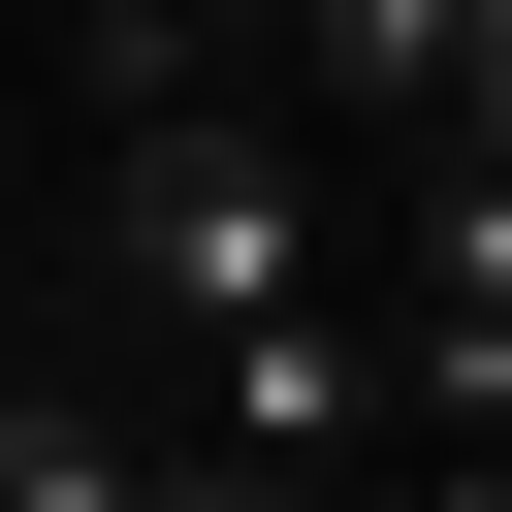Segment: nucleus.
<instances>
[{
	"instance_id": "1",
	"label": "nucleus",
	"mask_w": 512,
	"mask_h": 512,
	"mask_svg": "<svg viewBox=\"0 0 512 512\" xmlns=\"http://www.w3.org/2000/svg\"><path fill=\"white\" fill-rule=\"evenodd\" d=\"M320 288H352V192H320L288 96H128V128H96V320H128V352L320 320Z\"/></svg>"
},
{
	"instance_id": "2",
	"label": "nucleus",
	"mask_w": 512,
	"mask_h": 512,
	"mask_svg": "<svg viewBox=\"0 0 512 512\" xmlns=\"http://www.w3.org/2000/svg\"><path fill=\"white\" fill-rule=\"evenodd\" d=\"M160 448H224V480H320V512H352L416 416H384V320L320 288V320H192V352H160Z\"/></svg>"
},
{
	"instance_id": "3",
	"label": "nucleus",
	"mask_w": 512,
	"mask_h": 512,
	"mask_svg": "<svg viewBox=\"0 0 512 512\" xmlns=\"http://www.w3.org/2000/svg\"><path fill=\"white\" fill-rule=\"evenodd\" d=\"M64 32H96V0H64Z\"/></svg>"
}]
</instances>
